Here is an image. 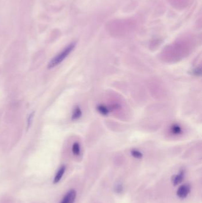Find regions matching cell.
Here are the masks:
<instances>
[{"instance_id": "8fae6325", "label": "cell", "mask_w": 202, "mask_h": 203, "mask_svg": "<svg viewBox=\"0 0 202 203\" xmlns=\"http://www.w3.org/2000/svg\"><path fill=\"white\" fill-rule=\"evenodd\" d=\"M34 115H35V112H32L28 116V119H27V130L30 127V126H31V125L32 124L33 117H34Z\"/></svg>"}, {"instance_id": "6da1fadb", "label": "cell", "mask_w": 202, "mask_h": 203, "mask_svg": "<svg viewBox=\"0 0 202 203\" xmlns=\"http://www.w3.org/2000/svg\"><path fill=\"white\" fill-rule=\"evenodd\" d=\"M75 46H76V43L75 42H72L68 46H67L62 52H61L58 55L52 58L47 65V68L49 69H54V67L57 66L58 65L60 64L68 56L71 52L74 50Z\"/></svg>"}, {"instance_id": "ba28073f", "label": "cell", "mask_w": 202, "mask_h": 203, "mask_svg": "<svg viewBox=\"0 0 202 203\" xmlns=\"http://www.w3.org/2000/svg\"><path fill=\"white\" fill-rule=\"evenodd\" d=\"M97 110L101 115H102L103 116L108 115L109 112H110V110H109V109L106 106L103 104L98 105L97 106Z\"/></svg>"}, {"instance_id": "52a82bcc", "label": "cell", "mask_w": 202, "mask_h": 203, "mask_svg": "<svg viewBox=\"0 0 202 203\" xmlns=\"http://www.w3.org/2000/svg\"><path fill=\"white\" fill-rule=\"evenodd\" d=\"M65 170H66V166L64 165L62 166L60 168V169H59V170L58 171V172L55 176V178L54 180V184H57L61 181V179H62V177L65 172Z\"/></svg>"}, {"instance_id": "4fadbf2b", "label": "cell", "mask_w": 202, "mask_h": 203, "mask_svg": "<svg viewBox=\"0 0 202 203\" xmlns=\"http://www.w3.org/2000/svg\"><path fill=\"white\" fill-rule=\"evenodd\" d=\"M193 75H200L201 74V69L200 68H196L195 70L192 71Z\"/></svg>"}, {"instance_id": "3957f363", "label": "cell", "mask_w": 202, "mask_h": 203, "mask_svg": "<svg viewBox=\"0 0 202 203\" xmlns=\"http://www.w3.org/2000/svg\"><path fill=\"white\" fill-rule=\"evenodd\" d=\"M77 196V192L74 190H71L66 193L61 203H74Z\"/></svg>"}, {"instance_id": "30bf717a", "label": "cell", "mask_w": 202, "mask_h": 203, "mask_svg": "<svg viewBox=\"0 0 202 203\" xmlns=\"http://www.w3.org/2000/svg\"><path fill=\"white\" fill-rule=\"evenodd\" d=\"M131 155L133 157L138 159H140L143 157V154L142 152L136 149H133L131 150Z\"/></svg>"}, {"instance_id": "7c38bea8", "label": "cell", "mask_w": 202, "mask_h": 203, "mask_svg": "<svg viewBox=\"0 0 202 203\" xmlns=\"http://www.w3.org/2000/svg\"><path fill=\"white\" fill-rule=\"evenodd\" d=\"M123 190L122 184H117L115 187V191L117 193H121Z\"/></svg>"}, {"instance_id": "7a4b0ae2", "label": "cell", "mask_w": 202, "mask_h": 203, "mask_svg": "<svg viewBox=\"0 0 202 203\" xmlns=\"http://www.w3.org/2000/svg\"><path fill=\"white\" fill-rule=\"evenodd\" d=\"M191 190V187L190 185L189 184H184L181 186H180V187L178 188L177 191V196L181 198L184 199L185 198H186L187 196L189 195V194L190 193Z\"/></svg>"}, {"instance_id": "277c9868", "label": "cell", "mask_w": 202, "mask_h": 203, "mask_svg": "<svg viewBox=\"0 0 202 203\" xmlns=\"http://www.w3.org/2000/svg\"><path fill=\"white\" fill-rule=\"evenodd\" d=\"M184 176H185V171L184 170L180 171L178 174L174 175L172 177V182L173 185H177L180 184L184 179Z\"/></svg>"}, {"instance_id": "5b68a950", "label": "cell", "mask_w": 202, "mask_h": 203, "mask_svg": "<svg viewBox=\"0 0 202 203\" xmlns=\"http://www.w3.org/2000/svg\"><path fill=\"white\" fill-rule=\"evenodd\" d=\"M170 132L173 135H180L182 134L183 131L181 126L178 124H173L170 128Z\"/></svg>"}, {"instance_id": "9c48e42d", "label": "cell", "mask_w": 202, "mask_h": 203, "mask_svg": "<svg viewBox=\"0 0 202 203\" xmlns=\"http://www.w3.org/2000/svg\"><path fill=\"white\" fill-rule=\"evenodd\" d=\"M72 153L75 156H79L81 153V147L80 143L78 142H75L72 147Z\"/></svg>"}, {"instance_id": "8992f818", "label": "cell", "mask_w": 202, "mask_h": 203, "mask_svg": "<svg viewBox=\"0 0 202 203\" xmlns=\"http://www.w3.org/2000/svg\"><path fill=\"white\" fill-rule=\"evenodd\" d=\"M82 110L78 106H76L73 110L71 119L72 121H77L82 116Z\"/></svg>"}]
</instances>
